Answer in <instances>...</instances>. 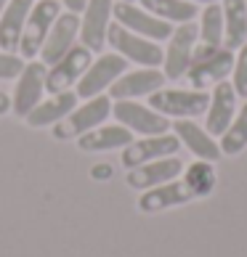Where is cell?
I'll return each instance as SVG.
<instances>
[{"mask_svg":"<svg viewBox=\"0 0 247 257\" xmlns=\"http://www.w3.org/2000/svg\"><path fill=\"white\" fill-rule=\"evenodd\" d=\"M231 85L236 90V98L247 101V43L236 48L234 56V69H231Z\"/></svg>","mask_w":247,"mask_h":257,"instance_id":"28","label":"cell"},{"mask_svg":"<svg viewBox=\"0 0 247 257\" xmlns=\"http://www.w3.org/2000/svg\"><path fill=\"white\" fill-rule=\"evenodd\" d=\"M234 69V51L226 45H197L192 64L186 69V80L194 90H205L223 82Z\"/></svg>","mask_w":247,"mask_h":257,"instance_id":"1","label":"cell"},{"mask_svg":"<svg viewBox=\"0 0 247 257\" xmlns=\"http://www.w3.org/2000/svg\"><path fill=\"white\" fill-rule=\"evenodd\" d=\"M210 96L205 90H157L149 96V106L165 114V117H176V119H192V117H202L207 111Z\"/></svg>","mask_w":247,"mask_h":257,"instance_id":"2","label":"cell"},{"mask_svg":"<svg viewBox=\"0 0 247 257\" xmlns=\"http://www.w3.org/2000/svg\"><path fill=\"white\" fill-rule=\"evenodd\" d=\"M61 3L66 6V11H72V14H80V11H85V6H88V0H61Z\"/></svg>","mask_w":247,"mask_h":257,"instance_id":"30","label":"cell"},{"mask_svg":"<svg viewBox=\"0 0 247 257\" xmlns=\"http://www.w3.org/2000/svg\"><path fill=\"white\" fill-rule=\"evenodd\" d=\"M88 66H91V51L85 45H72L45 74V90L48 93L69 90L74 82H80Z\"/></svg>","mask_w":247,"mask_h":257,"instance_id":"10","label":"cell"},{"mask_svg":"<svg viewBox=\"0 0 247 257\" xmlns=\"http://www.w3.org/2000/svg\"><path fill=\"white\" fill-rule=\"evenodd\" d=\"M184 170V162L178 157H162L154 162H146V165H138L128 173V186L138 188V191H146V188L162 186L168 180H176Z\"/></svg>","mask_w":247,"mask_h":257,"instance_id":"16","label":"cell"},{"mask_svg":"<svg viewBox=\"0 0 247 257\" xmlns=\"http://www.w3.org/2000/svg\"><path fill=\"white\" fill-rule=\"evenodd\" d=\"M6 111H11V98H8L6 93L0 90V117H3Z\"/></svg>","mask_w":247,"mask_h":257,"instance_id":"31","label":"cell"},{"mask_svg":"<svg viewBox=\"0 0 247 257\" xmlns=\"http://www.w3.org/2000/svg\"><path fill=\"white\" fill-rule=\"evenodd\" d=\"M244 146H247V101L242 103V109H236L231 125L221 136V151L229 157L239 154Z\"/></svg>","mask_w":247,"mask_h":257,"instance_id":"27","label":"cell"},{"mask_svg":"<svg viewBox=\"0 0 247 257\" xmlns=\"http://www.w3.org/2000/svg\"><path fill=\"white\" fill-rule=\"evenodd\" d=\"M223 8V45L236 51L247 43V0H221Z\"/></svg>","mask_w":247,"mask_h":257,"instance_id":"22","label":"cell"},{"mask_svg":"<svg viewBox=\"0 0 247 257\" xmlns=\"http://www.w3.org/2000/svg\"><path fill=\"white\" fill-rule=\"evenodd\" d=\"M189 199H194V196L189 194L184 180H168L162 186L146 188V194H141V199H138V209L151 215V212H159V209H168V207L186 204Z\"/></svg>","mask_w":247,"mask_h":257,"instance_id":"20","label":"cell"},{"mask_svg":"<svg viewBox=\"0 0 247 257\" xmlns=\"http://www.w3.org/2000/svg\"><path fill=\"white\" fill-rule=\"evenodd\" d=\"M8 6V0H0V14H3V8Z\"/></svg>","mask_w":247,"mask_h":257,"instance_id":"34","label":"cell"},{"mask_svg":"<svg viewBox=\"0 0 247 257\" xmlns=\"http://www.w3.org/2000/svg\"><path fill=\"white\" fill-rule=\"evenodd\" d=\"M141 8L173 24H186L199 16V6L189 3V0H141Z\"/></svg>","mask_w":247,"mask_h":257,"instance_id":"24","label":"cell"},{"mask_svg":"<svg viewBox=\"0 0 247 257\" xmlns=\"http://www.w3.org/2000/svg\"><path fill=\"white\" fill-rule=\"evenodd\" d=\"M133 144V133L122 125H109L99 130H88L77 138V146L83 151H112V149H125Z\"/></svg>","mask_w":247,"mask_h":257,"instance_id":"23","label":"cell"},{"mask_svg":"<svg viewBox=\"0 0 247 257\" xmlns=\"http://www.w3.org/2000/svg\"><path fill=\"white\" fill-rule=\"evenodd\" d=\"M107 175H112V167H107V165L93 167V178H107Z\"/></svg>","mask_w":247,"mask_h":257,"instance_id":"32","label":"cell"},{"mask_svg":"<svg viewBox=\"0 0 247 257\" xmlns=\"http://www.w3.org/2000/svg\"><path fill=\"white\" fill-rule=\"evenodd\" d=\"M128 59H122L120 53H104L96 61H91V66L85 69V74L77 82V96L80 98H93L101 96L107 88H112V82L125 74Z\"/></svg>","mask_w":247,"mask_h":257,"instance_id":"9","label":"cell"},{"mask_svg":"<svg viewBox=\"0 0 247 257\" xmlns=\"http://www.w3.org/2000/svg\"><path fill=\"white\" fill-rule=\"evenodd\" d=\"M199 37L205 45H223V8L221 3H207L199 14Z\"/></svg>","mask_w":247,"mask_h":257,"instance_id":"26","label":"cell"},{"mask_svg":"<svg viewBox=\"0 0 247 257\" xmlns=\"http://www.w3.org/2000/svg\"><path fill=\"white\" fill-rule=\"evenodd\" d=\"M125 3H133V0H125Z\"/></svg>","mask_w":247,"mask_h":257,"instance_id":"35","label":"cell"},{"mask_svg":"<svg viewBox=\"0 0 247 257\" xmlns=\"http://www.w3.org/2000/svg\"><path fill=\"white\" fill-rule=\"evenodd\" d=\"M107 43L122 56V59L136 61L141 66H159V64H162V59H165L162 48H159L154 40H146V37H141L136 32L125 30L122 24H109Z\"/></svg>","mask_w":247,"mask_h":257,"instance_id":"3","label":"cell"},{"mask_svg":"<svg viewBox=\"0 0 247 257\" xmlns=\"http://www.w3.org/2000/svg\"><path fill=\"white\" fill-rule=\"evenodd\" d=\"M112 114V98L109 96H93L83 103V106H74L69 114L64 117V122L56 127V138H80L83 133L96 130L104 119Z\"/></svg>","mask_w":247,"mask_h":257,"instance_id":"5","label":"cell"},{"mask_svg":"<svg viewBox=\"0 0 247 257\" xmlns=\"http://www.w3.org/2000/svg\"><path fill=\"white\" fill-rule=\"evenodd\" d=\"M236 114V90L231 82H218L213 85V96L210 103H207V111H205V130L210 136H223L226 127L231 125Z\"/></svg>","mask_w":247,"mask_h":257,"instance_id":"15","label":"cell"},{"mask_svg":"<svg viewBox=\"0 0 247 257\" xmlns=\"http://www.w3.org/2000/svg\"><path fill=\"white\" fill-rule=\"evenodd\" d=\"M112 114L117 117L122 127H128L130 133H138V136H162V133L170 130V119L165 114L154 111L151 106H141V103L130 98L112 103Z\"/></svg>","mask_w":247,"mask_h":257,"instance_id":"7","label":"cell"},{"mask_svg":"<svg viewBox=\"0 0 247 257\" xmlns=\"http://www.w3.org/2000/svg\"><path fill=\"white\" fill-rule=\"evenodd\" d=\"M112 0H88L80 19V40L83 45L93 51H101L107 45V32H109V16H112Z\"/></svg>","mask_w":247,"mask_h":257,"instance_id":"13","label":"cell"},{"mask_svg":"<svg viewBox=\"0 0 247 257\" xmlns=\"http://www.w3.org/2000/svg\"><path fill=\"white\" fill-rule=\"evenodd\" d=\"M45 74H48L45 72V64H40V61H32L22 69L19 82H16L14 101H11V109L19 117H27V114L40 103L43 90H45Z\"/></svg>","mask_w":247,"mask_h":257,"instance_id":"14","label":"cell"},{"mask_svg":"<svg viewBox=\"0 0 247 257\" xmlns=\"http://www.w3.org/2000/svg\"><path fill=\"white\" fill-rule=\"evenodd\" d=\"M173 130H176L178 141H181V144L192 151L197 159H205V162L221 159V154H223L221 146H218L210 133H207L205 127H199L197 122H192V119H176Z\"/></svg>","mask_w":247,"mask_h":257,"instance_id":"19","label":"cell"},{"mask_svg":"<svg viewBox=\"0 0 247 257\" xmlns=\"http://www.w3.org/2000/svg\"><path fill=\"white\" fill-rule=\"evenodd\" d=\"M184 186L189 188V194H192L194 199H197V196H210L213 188H215L213 162L197 159L194 165H189L186 173H184Z\"/></svg>","mask_w":247,"mask_h":257,"instance_id":"25","label":"cell"},{"mask_svg":"<svg viewBox=\"0 0 247 257\" xmlns=\"http://www.w3.org/2000/svg\"><path fill=\"white\" fill-rule=\"evenodd\" d=\"M189 3H221V0H189Z\"/></svg>","mask_w":247,"mask_h":257,"instance_id":"33","label":"cell"},{"mask_svg":"<svg viewBox=\"0 0 247 257\" xmlns=\"http://www.w3.org/2000/svg\"><path fill=\"white\" fill-rule=\"evenodd\" d=\"M112 14H115L117 24H122L125 30L136 32L141 37H146V40H168L170 35H173V24L165 22V19H157L154 14H149L146 8H138L133 3H125V0H120V3L112 6Z\"/></svg>","mask_w":247,"mask_h":257,"instance_id":"8","label":"cell"},{"mask_svg":"<svg viewBox=\"0 0 247 257\" xmlns=\"http://www.w3.org/2000/svg\"><path fill=\"white\" fill-rule=\"evenodd\" d=\"M77 98L80 96L72 90L53 93V98H48L45 103H37V106L27 114V125L30 127H45V125H53V122H61L66 114L77 106Z\"/></svg>","mask_w":247,"mask_h":257,"instance_id":"21","label":"cell"},{"mask_svg":"<svg viewBox=\"0 0 247 257\" xmlns=\"http://www.w3.org/2000/svg\"><path fill=\"white\" fill-rule=\"evenodd\" d=\"M181 149V141L178 136H170V133H162V136H144L141 141H133L130 146H125L122 151V165L128 170L146 165V162L162 159V157H176V151Z\"/></svg>","mask_w":247,"mask_h":257,"instance_id":"11","label":"cell"},{"mask_svg":"<svg viewBox=\"0 0 247 257\" xmlns=\"http://www.w3.org/2000/svg\"><path fill=\"white\" fill-rule=\"evenodd\" d=\"M59 14H61L59 0H40V3L32 6L30 16H27V24H24V32H22V43H19L22 59H35L40 53L45 37H48Z\"/></svg>","mask_w":247,"mask_h":257,"instance_id":"4","label":"cell"},{"mask_svg":"<svg viewBox=\"0 0 247 257\" xmlns=\"http://www.w3.org/2000/svg\"><path fill=\"white\" fill-rule=\"evenodd\" d=\"M24 69V59H19L14 53H0V80H14Z\"/></svg>","mask_w":247,"mask_h":257,"instance_id":"29","label":"cell"},{"mask_svg":"<svg viewBox=\"0 0 247 257\" xmlns=\"http://www.w3.org/2000/svg\"><path fill=\"white\" fill-rule=\"evenodd\" d=\"M32 6L35 0H8V6L3 8V14H0V45H3L6 53L19 51L22 32Z\"/></svg>","mask_w":247,"mask_h":257,"instance_id":"18","label":"cell"},{"mask_svg":"<svg viewBox=\"0 0 247 257\" xmlns=\"http://www.w3.org/2000/svg\"><path fill=\"white\" fill-rule=\"evenodd\" d=\"M77 35H80V19H77V14H72V11H66L64 16L59 14V19L53 22L51 32H48V37H45V43L40 48L43 64L53 66L74 45V37H77Z\"/></svg>","mask_w":247,"mask_h":257,"instance_id":"17","label":"cell"},{"mask_svg":"<svg viewBox=\"0 0 247 257\" xmlns=\"http://www.w3.org/2000/svg\"><path fill=\"white\" fill-rule=\"evenodd\" d=\"M168 48H165V77L168 80H181L186 77V69L192 64V56L197 48V40H199V27L186 22V24H178L173 35L168 37Z\"/></svg>","mask_w":247,"mask_h":257,"instance_id":"6","label":"cell"},{"mask_svg":"<svg viewBox=\"0 0 247 257\" xmlns=\"http://www.w3.org/2000/svg\"><path fill=\"white\" fill-rule=\"evenodd\" d=\"M165 72L154 69V66H146V69H138V72H128L117 77L109 88V98L122 101V98H141V96H151V93L162 90L165 85Z\"/></svg>","mask_w":247,"mask_h":257,"instance_id":"12","label":"cell"}]
</instances>
